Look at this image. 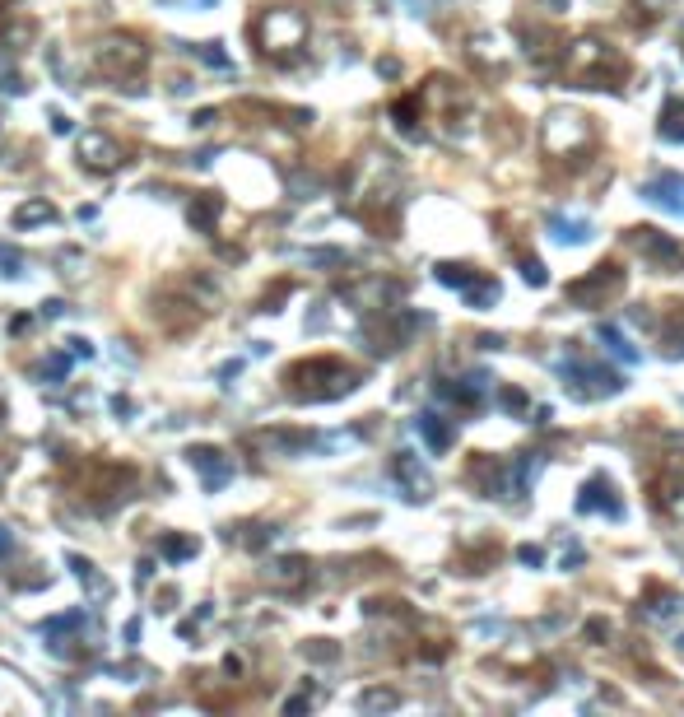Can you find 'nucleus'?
Instances as JSON below:
<instances>
[{"mask_svg": "<svg viewBox=\"0 0 684 717\" xmlns=\"http://www.w3.org/2000/svg\"><path fill=\"white\" fill-rule=\"evenodd\" d=\"M145 61H149L145 38H135V33H126V28L108 33L94 52V66L103 70V75H112V80H131V75H140Z\"/></svg>", "mask_w": 684, "mask_h": 717, "instance_id": "f257e3e1", "label": "nucleus"}, {"mask_svg": "<svg viewBox=\"0 0 684 717\" xmlns=\"http://www.w3.org/2000/svg\"><path fill=\"white\" fill-rule=\"evenodd\" d=\"M252 33H256V47L266 56H289L294 47H303L308 24H303V14H294V10H261Z\"/></svg>", "mask_w": 684, "mask_h": 717, "instance_id": "f03ea898", "label": "nucleus"}, {"mask_svg": "<svg viewBox=\"0 0 684 717\" xmlns=\"http://www.w3.org/2000/svg\"><path fill=\"white\" fill-rule=\"evenodd\" d=\"M80 159H84V168H94V173H117L121 163H126V154H121V145L112 136L89 131V136L80 140Z\"/></svg>", "mask_w": 684, "mask_h": 717, "instance_id": "7ed1b4c3", "label": "nucleus"}, {"mask_svg": "<svg viewBox=\"0 0 684 717\" xmlns=\"http://www.w3.org/2000/svg\"><path fill=\"white\" fill-rule=\"evenodd\" d=\"M643 196L647 201H657V205H666V210H684V177H675V173L652 177V182L643 187Z\"/></svg>", "mask_w": 684, "mask_h": 717, "instance_id": "20e7f679", "label": "nucleus"}, {"mask_svg": "<svg viewBox=\"0 0 684 717\" xmlns=\"http://www.w3.org/2000/svg\"><path fill=\"white\" fill-rule=\"evenodd\" d=\"M33 33V19L19 14V5H0V38L5 42H24Z\"/></svg>", "mask_w": 684, "mask_h": 717, "instance_id": "39448f33", "label": "nucleus"}, {"mask_svg": "<svg viewBox=\"0 0 684 717\" xmlns=\"http://www.w3.org/2000/svg\"><path fill=\"white\" fill-rule=\"evenodd\" d=\"M215 215H219L215 196H196V201H191V210H187V219L196 224V229H210V219H215Z\"/></svg>", "mask_w": 684, "mask_h": 717, "instance_id": "423d86ee", "label": "nucleus"}, {"mask_svg": "<svg viewBox=\"0 0 684 717\" xmlns=\"http://www.w3.org/2000/svg\"><path fill=\"white\" fill-rule=\"evenodd\" d=\"M219 457H224V452H219ZM219 457H215V480L224 485V480H228V466H224ZM191 461H196V466H210V447H191Z\"/></svg>", "mask_w": 684, "mask_h": 717, "instance_id": "0eeeda50", "label": "nucleus"}, {"mask_svg": "<svg viewBox=\"0 0 684 717\" xmlns=\"http://www.w3.org/2000/svg\"><path fill=\"white\" fill-rule=\"evenodd\" d=\"M419 429L429 433V443H433V447H443V443H447V429L438 424V415H424V420H419Z\"/></svg>", "mask_w": 684, "mask_h": 717, "instance_id": "6e6552de", "label": "nucleus"}, {"mask_svg": "<svg viewBox=\"0 0 684 717\" xmlns=\"http://www.w3.org/2000/svg\"><path fill=\"white\" fill-rule=\"evenodd\" d=\"M14 219H19V224H42V219H52V205H24Z\"/></svg>", "mask_w": 684, "mask_h": 717, "instance_id": "1a4fd4ad", "label": "nucleus"}, {"mask_svg": "<svg viewBox=\"0 0 684 717\" xmlns=\"http://www.w3.org/2000/svg\"><path fill=\"white\" fill-rule=\"evenodd\" d=\"M163 555H168V559H191V555H196V541H168V545H163Z\"/></svg>", "mask_w": 684, "mask_h": 717, "instance_id": "9d476101", "label": "nucleus"}, {"mask_svg": "<svg viewBox=\"0 0 684 717\" xmlns=\"http://www.w3.org/2000/svg\"><path fill=\"white\" fill-rule=\"evenodd\" d=\"M605 345H610V350H615L619 359H624V364H633V350L624 345V336H619V331H605Z\"/></svg>", "mask_w": 684, "mask_h": 717, "instance_id": "9b49d317", "label": "nucleus"}, {"mask_svg": "<svg viewBox=\"0 0 684 717\" xmlns=\"http://www.w3.org/2000/svg\"><path fill=\"white\" fill-rule=\"evenodd\" d=\"M10 545H14V536H10V527H0V555H10Z\"/></svg>", "mask_w": 684, "mask_h": 717, "instance_id": "f8f14e48", "label": "nucleus"}, {"mask_svg": "<svg viewBox=\"0 0 684 717\" xmlns=\"http://www.w3.org/2000/svg\"><path fill=\"white\" fill-rule=\"evenodd\" d=\"M5 475H10V461L0 457V485H5Z\"/></svg>", "mask_w": 684, "mask_h": 717, "instance_id": "ddd939ff", "label": "nucleus"}]
</instances>
